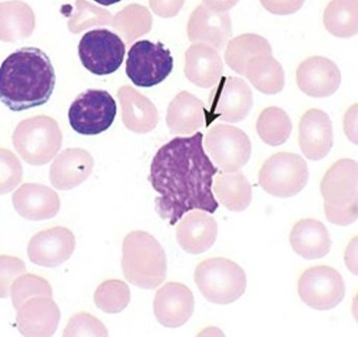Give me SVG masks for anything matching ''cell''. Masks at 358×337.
<instances>
[{"mask_svg":"<svg viewBox=\"0 0 358 337\" xmlns=\"http://www.w3.org/2000/svg\"><path fill=\"white\" fill-rule=\"evenodd\" d=\"M116 114V102L107 91L88 89L72 102L68 118L78 133L95 135L108 129Z\"/></svg>","mask_w":358,"mask_h":337,"instance_id":"8992f818","label":"cell"},{"mask_svg":"<svg viewBox=\"0 0 358 337\" xmlns=\"http://www.w3.org/2000/svg\"><path fill=\"white\" fill-rule=\"evenodd\" d=\"M95 2L98 3L100 5L104 6H108L115 3H117L122 0H93Z\"/></svg>","mask_w":358,"mask_h":337,"instance_id":"e575fe53","label":"cell"},{"mask_svg":"<svg viewBox=\"0 0 358 337\" xmlns=\"http://www.w3.org/2000/svg\"><path fill=\"white\" fill-rule=\"evenodd\" d=\"M55 79L51 61L43 51L22 47L0 66V100L14 112L42 105L52 95Z\"/></svg>","mask_w":358,"mask_h":337,"instance_id":"7a4b0ae2","label":"cell"},{"mask_svg":"<svg viewBox=\"0 0 358 337\" xmlns=\"http://www.w3.org/2000/svg\"><path fill=\"white\" fill-rule=\"evenodd\" d=\"M345 283L333 267L315 266L305 270L298 280L301 299L312 308L325 310L336 307L343 299Z\"/></svg>","mask_w":358,"mask_h":337,"instance_id":"9c48e42d","label":"cell"},{"mask_svg":"<svg viewBox=\"0 0 358 337\" xmlns=\"http://www.w3.org/2000/svg\"><path fill=\"white\" fill-rule=\"evenodd\" d=\"M208 146L216 164L224 172H236L248 161L251 143L240 128L226 124L214 126L209 133Z\"/></svg>","mask_w":358,"mask_h":337,"instance_id":"8fae6325","label":"cell"},{"mask_svg":"<svg viewBox=\"0 0 358 337\" xmlns=\"http://www.w3.org/2000/svg\"><path fill=\"white\" fill-rule=\"evenodd\" d=\"M333 130L329 115L319 109H310L301 118L299 142L304 156L313 160L325 157L333 146Z\"/></svg>","mask_w":358,"mask_h":337,"instance_id":"2e32d148","label":"cell"},{"mask_svg":"<svg viewBox=\"0 0 358 337\" xmlns=\"http://www.w3.org/2000/svg\"><path fill=\"white\" fill-rule=\"evenodd\" d=\"M357 237L352 239L346 248L345 262L348 269L357 275Z\"/></svg>","mask_w":358,"mask_h":337,"instance_id":"d6a6232c","label":"cell"},{"mask_svg":"<svg viewBox=\"0 0 358 337\" xmlns=\"http://www.w3.org/2000/svg\"><path fill=\"white\" fill-rule=\"evenodd\" d=\"M108 331L103 323L94 315L80 312L69 320L64 336H107Z\"/></svg>","mask_w":358,"mask_h":337,"instance_id":"83f0119b","label":"cell"},{"mask_svg":"<svg viewBox=\"0 0 358 337\" xmlns=\"http://www.w3.org/2000/svg\"><path fill=\"white\" fill-rule=\"evenodd\" d=\"M194 306L192 291L184 284L168 282L156 292L153 302L155 315L164 327L176 328L191 317Z\"/></svg>","mask_w":358,"mask_h":337,"instance_id":"5bb4252c","label":"cell"},{"mask_svg":"<svg viewBox=\"0 0 358 337\" xmlns=\"http://www.w3.org/2000/svg\"><path fill=\"white\" fill-rule=\"evenodd\" d=\"M173 59L169 49L158 41L141 40L127 53L126 74L134 85L151 87L164 81L171 73Z\"/></svg>","mask_w":358,"mask_h":337,"instance_id":"5b68a950","label":"cell"},{"mask_svg":"<svg viewBox=\"0 0 358 337\" xmlns=\"http://www.w3.org/2000/svg\"><path fill=\"white\" fill-rule=\"evenodd\" d=\"M17 311V328L25 336H50L57 329L60 310L52 298L29 299Z\"/></svg>","mask_w":358,"mask_h":337,"instance_id":"e0dca14e","label":"cell"},{"mask_svg":"<svg viewBox=\"0 0 358 337\" xmlns=\"http://www.w3.org/2000/svg\"><path fill=\"white\" fill-rule=\"evenodd\" d=\"M210 110L206 118L235 123L243 120L252 106V93L246 82L238 77H222L212 91Z\"/></svg>","mask_w":358,"mask_h":337,"instance_id":"30bf717a","label":"cell"},{"mask_svg":"<svg viewBox=\"0 0 358 337\" xmlns=\"http://www.w3.org/2000/svg\"><path fill=\"white\" fill-rule=\"evenodd\" d=\"M357 0H331L323 14L326 29L339 38H349L357 33Z\"/></svg>","mask_w":358,"mask_h":337,"instance_id":"603a6c76","label":"cell"},{"mask_svg":"<svg viewBox=\"0 0 358 337\" xmlns=\"http://www.w3.org/2000/svg\"><path fill=\"white\" fill-rule=\"evenodd\" d=\"M127 284L118 279H108L96 289L94 301L96 306L106 313H117L124 310L130 301Z\"/></svg>","mask_w":358,"mask_h":337,"instance_id":"484cf974","label":"cell"},{"mask_svg":"<svg viewBox=\"0 0 358 337\" xmlns=\"http://www.w3.org/2000/svg\"><path fill=\"white\" fill-rule=\"evenodd\" d=\"M121 265L126 280L140 288L155 289L166 278L165 252L157 240L145 231L135 230L125 236Z\"/></svg>","mask_w":358,"mask_h":337,"instance_id":"3957f363","label":"cell"},{"mask_svg":"<svg viewBox=\"0 0 358 337\" xmlns=\"http://www.w3.org/2000/svg\"><path fill=\"white\" fill-rule=\"evenodd\" d=\"M261 54H272V49L268 40L255 33H244L229 42L224 59L227 64L234 71L244 75L250 60Z\"/></svg>","mask_w":358,"mask_h":337,"instance_id":"7402d4cb","label":"cell"},{"mask_svg":"<svg viewBox=\"0 0 358 337\" xmlns=\"http://www.w3.org/2000/svg\"><path fill=\"white\" fill-rule=\"evenodd\" d=\"M194 279L202 295L217 304L235 301L245 292L247 285L242 267L222 257L201 261L194 270Z\"/></svg>","mask_w":358,"mask_h":337,"instance_id":"277c9868","label":"cell"},{"mask_svg":"<svg viewBox=\"0 0 358 337\" xmlns=\"http://www.w3.org/2000/svg\"><path fill=\"white\" fill-rule=\"evenodd\" d=\"M308 179L306 162L299 155L280 152L272 155L263 164L259 183L268 193L279 197H289L299 193Z\"/></svg>","mask_w":358,"mask_h":337,"instance_id":"52a82bcc","label":"cell"},{"mask_svg":"<svg viewBox=\"0 0 358 337\" xmlns=\"http://www.w3.org/2000/svg\"><path fill=\"white\" fill-rule=\"evenodd\" d=\"M357 113L358 105L355 103L346 111L343 119L345 134L349 140L355 144H357L358 142Z\"/></svg>","mask_w":358,"mask_h":337,"instance_id":"1f68e13d","label":"cell"},{"mask_svg":"<svg viewBox=\"0 0 358 337\" xmlns=\"http://www.w3.org/2000/svg\"><path fill=\"white\" fill-rule=\"evenodd\" d=\"M289 242L296 254L308 260L324 257L331 246L327 227L314 218H302L297 221L290 232Z\"/></svg>","mask_w":358,"mask_h":337,"instance_id":"d6986e66","label":"cell"},{"mask_svg":"<svg viewBox=\"0 0 358 337\" xmlns=\"http://www.w3.org/2000/svg\"><path fill=\"white\" fill-rule=\"evenodd\" d=\"M217 170L205 152L201 132L162 145L152 160L148 177L158 193L157 214L171 225L192 210L213 214L219 207L212 191Z\"/></svg>","mask_w":358,"mask_h":337,"instance_id":"6da1fadb","label":"cell"},{"mask_svg":"<svg viewBox=\"0 0 358 337\" xmlns=\"http://www.w3.org/2000/svg\"><path fill=\"white\" fill-rule=\"evenodd\" d=\"M83 66L96 75L115 72L122 65L125 45L118 35L107 29H95L86 32L78 46Z\"/></svg>","mask_w":358,"mask_h":337,"instance_id":"ba28073f","label":"cell"},{"mask_svg":"<svg viewBox=\"0 0 358 337\" xmlns=\"http://www.w3.org/2000/svg\"><path fill=\"white\" fill-rule=\"evenodd\" d=\"M324 204L336 208L358 206V165L352 159L337 160L327 171L320 184Z\"/></svg>","mask_w":358,"mask_h":337,"instance_id":"7c38bea8","label":"cell"},{"mask_svg":"<svg viewBox=\"0 0 358 337\" xmlns=\"http://www.w3.org/2000/svg\"><path fill=\"white\" fill-rule=\"evenodd\" d=\"M76 246L73 232L62 226L36 233L30 239L27 254L31 262L47 267H56L72 255Z\"/></svg>","mask_w":358,"mask_h":337,"instance_id":"4fadbf2b","label":"cell"},{"mask_svg":"<svg viewBox=\"0 0 358 337\" xmlns=\"http://www.w3.org/2000/svg\"><path fill=\"white\" fill-rule=\"evenodd\" d=\"M20 193L14 198V205L20 216L31 220L49 219L59 210L57 199L48 192L32 191Z\"/></svg>","mask_w":358,"mask_h":337,"instance_id":"d4e9b609","label":"cell"},{"mask_svg":"<svg viewBox=\"0 0 358 337\" xmlns=\"http://www.w3.org/2000/svg\"><path fill=\"white\" fill-rule=\"evenodd\" d=\"M214 191L220 202L231 211H243L252 201L251 185L239 170L220 172L215 178Z\"/></svg>","mask_w":358,"mask_h":337,"instance_id":"ffe728a7","label":"cell"},{"mask_svg":"<svg viewBox=\"0 0 358 337\" xmlns=\"http://www.w3.org/2000/svg\"><path fill=\"white\" fill-rule=\"evenodd\" d=\"M244 76L257 90L266 94L277 93L285 85L282 67L272 54H261L251 59Z\"/></svg>","mask_w":358,"mask_h":337,"instance_id":"44dd1931","label":"cell"},{"mask_svg":"<svg viewBox=\"0 0 358 337\" xmlns=\"http://www.w3.org/2000/svg\"><path fill=\"white\" fill-rule=\"evenodd\" d=\"M10 290L13 305L16 310L31 298H52V290L50 283L45 278L31 274L23 275L16 279Z\"/></svg>","mask_w":358,"mask_h":337,"instance_id":"4316f807","label":"cell"},{"mask_svg":"<svg viewBox=\"0 0 358 337\" xmlns=\"http://www.w3.org/2000/svg\"><path fill=\"white\" fill-rule=\"evenodd\" d=\"M239 0H209V2L216 8L227 11L233 8Z\"/></svg>","mask_w":358,"mask_h":337,"instance_id":"836d02e7","label":"cell"},{"mask_svg":"<svg viewBox=\"0 0 358 337\" xmlns=\"http://www.w3.org/2000/svg\"><path fill=\"white\" fill-rule=\"evenodd\" d=\"M180 247L187 253L200 254L209 249L217 234L215 220L207 214L195 211L186 215L176 230Z\"/></svg>","mask_w":358,"mask_h":337,"instance_id":"ac0fdd59","label":"cell"},{"mask_svg":"<svg viewBox=\"0 0 358 337\" xmlns=\"http://www.w3.org/2000/svg\"><path fill=\"white\" fill-rule=\"evenodd\" d=\"M268 12L280 15L292 14L299 10L305 0H259Z\"/></svg>","mask_w":358,"mask_h":337,"instance_id":"4dcf8cb0","label":"cell"},{"mask_svg":"<svg viewBox=\"0 0 358 337\" xmlns=\"http://www.w3.org/2000/svg\"><path fill=\"white\" fill-rule=\"evenodd\" d=\"M292 122L287 113L278 107H268L262 111L257 121L256 130L267 144L278 146L288 139Z\"/></svg>","mask_w":358,"mask_h":337,"instance_id":"cb8c5ba5","label":"cell"},{"mask_svg":"<svg viewBox=\"0 0 358 337\" xmlns=\"http://www.w3.org/2000/svg\"><path fill=\"white\" fill-rule=\"evenodd\" d=\"M296 80L299 89L306 95L323 98L336 92L341 84V75L333 61L314 56L299 64L296 71Z\"/></svg>","mask_w":358,"mask_h":337,"instance_id":"9a60e30c","label":"cell"},{"mask_svg":"<svg viewBox=\"0 0 358 337\" xmlns=\"http://www.w3.org/2000/svg\"><path fill=\"white\" fill-rule=\"evenodd\" d=\"M324 210L329 222L337 225H348L358 216V206L349 208H336L324 204Z\"/></svg>","mask_w":358,"mask_h":337,"instance_id":"f546056e","label":"cell"},{"mask_svg":"<svg viewBox=\"0 0 358 337\" xmlns=\"http://www.w3.org/2000/svg\"><path fill=\"white\" fill-rule=\"evenodd\" d=\"M26 272L24 262L14 256L0 255V298L8 296L14 281Z\"/></svg>","mask_w":358,"mask_h":337,"instance_id":"f1b7e54d","label":"cell"}]
</instances>
